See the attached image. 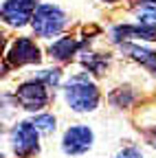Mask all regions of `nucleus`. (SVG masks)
<instances>
[{"label": "nucleus", "mask_w": 156, "mask_h": 158, "mask_svg": "<svg viewBox=\"0 0 156 158\" xmlns=\"http://www.w3.org/2000/svg\"><path fill=\"white\" fill-rule=\"evenodd\" d=\"M66 101L75 112H90L99 103V90L86 75H77L66 86Z\"/></svg>", "instance_id": "1"}, {"label": "nucleus", "mask_w": 156, "mask_h": 158, "mask_svg": "<svg viewBox=\"0 0 156 158\" xmlns=\"http://www.w3.org/2000/svg\"><path fill=\"white\" fill-rule=\"evenodd\" d=\"M31 24H33V31L40 37H53L64 29L66 15L55 5H40L35 9V15L31 20Z\"/></svg>", "instance_id": "2"}, {"label": "nucleus", "mask_w": 156, "mask_h": 158, "mask_svg": "<svg viewBox=\"0 0 156 158\" xmlns=\"http://www.w3.org/2000/svg\"><path fill=\"white\" fill-rule=\"evenodd\" d=\"M15 99L24 110L35 112L42 110L48 103V92H46V84L40 81V79H33V81H24L15 92Z\"/></svg>", "instance_id": "3"}, {"label": "nucleus", "mask_w": 156, "mask_h": 158, "mask_svg": "<svg viewBox=\"0 0 156 158\" xmlns=\"http://www.w3.org/2000/svg\"><path fill=\"white\" fill-rule=\"evenodd\" d=\"M37 130L33 123H18L11 130V147L15 156L29 158L37 152Z\"/></svg>", "instance_id": "4"}, {"label": "nucleus", "mask_w": 156, "mask_h": 158, "mask_svg": "<svg viewBox=\"0 0 156 158\" xmlns=\"http://www.w3.org/2000/svg\"><path fill=\"white\" fill-rule=\"evenodd\" d=\"M35 2L37 0H7L2 7V18L7 24L13 27H22L29 20H33V11H35Z\"/></svg>", "instance_id": "5"}, {"label": "nucleus", "mask_w": 156, "mask_h": 158, "mask_svg": "<svg viewBox=\"0 0 156 158\" xmlns=\"http://www.w3.org/2000/svg\"><path fill=\"white\" fill-rule=\"evenodd\" d=\"M92 145V130L86 127V125H73L66 130L64 134V141H62V147L66 154H84L88 147Z\"/></svg>", "instance_id": "6"}, {"label": "nucleus", "mask_w": 156, "mask_h": 158, "mask_svg": "<svg viewBox=\"0 0 156 158\" xmlns=\"http://www.w3.org/2000/svg\"><path fill=\"white\" fill-rule=\"evenodd\" d=\"M7 59H9V64H13V66L37 64V62H40V48H37L35 42H31L29 37H20V40L11 46Z\"/></svg>", "instance_id": "7"}, {"label": "nucleus", "mask_w": 156, "mask_h": 158, "mask_svg": "<svg viewBox=\"0 0 156 158\" xmlns=\"http://www.w3.org/2000/svg\"><path fill=\"white\" fill-rule=\"evenodd\" d=\"M130 37H141V40H156V24H128V27H116L112 31L114 42H123Z\"/></svg>", "instance_id": "8"}, {"label": "nucleus", "mask_w": 156, "mask_h": 158, "mask_svg": "<svg viewBox=\"0 0 156 158\" xmlns=\"http://www.w3.org/2000/svg\"><path fill=\"white\" fill-rule=\"evenodd\" d=\"M77 48H79V42H77L75 37H62V40H57L55 44L48 46V55L60 59V62H68L77 53Z\"/></svg>", "instance_id": "9"}, {"label": "nucleus", "mask_w": 156, "mask_h": 158, "mask_svg": "<svg viewBox=\"0 0 156 158\" xmlns=\"http://www.w3.org/2000/svg\"><path fill=\"white\" fill-rule=\"evenodd\" d=\"M123 53H128L132 59H136L139 64L147 66L154 75H156V53L150 48H143L139 44H123Z\"/></svg>", "instance_id": "10"}, {"label": "nucleus", "mask_w": 156, "mask_h": 158, "mask_svg": "<svg viewBox=\"0 0 156 158\" xmlns=\"http://www.w3.org/2000/svg\"><path fill=\"white\" fill-rule=\"evenodd\" d=\"M136 15H139V22H143V24H156V0L141 5L136 9Z\"/></svg>", "instance_id": "11"}, {"label": "nucleus", "mask_w": 156, "mask_h": 158, "mask_svg": "<svg viewBox=\"0 0 156 158\" xmlns=\"http://www.w3.org/2000/svg\"><path fill=\"white\" fill-rule=\"evenodd\" d=\"M84 64H86V66H88V70H92L95 75H101V73L106 70V66H108V59H106V57H101V55L88 53V55L84 57Z\"/></svg>", "instance_id": "12"}, {"label": "nucleus", "mask_w": 156, "mask_h": 158, "mask_svg": "<svg viewBox=\"0 0 156 158\" xmlns=\"http://www.w3.org/2000/svg\"><path fill=\"white\" fill-rule=\"evenodd\" d=\"M31 123L40 130V132H46V134H48V132L55 130V116H51V114H37Z\"/></svg>", "instance_id": "13"}, {"label": "nucleus", "mask_w": 156, "mask_h": 158, "mask_svg": "<svg viewBox=\"0 0 156 158\" xmlns=\"http://www.w3.org/2000/svg\"><path fill=\"white\" fill-rule=\"evenodd\" d=\"M37 79L40 81H44L46 86H57L60 84V79H62V73L53 68V70H42V73H37Z\"/></svg>", "instance_id": "14"}, {"label": "nucleus", "mask_w": 156, "mask_h": 158, "mask_svg": "<svg viewBox=\"0 0 156 158\" xmlns=\"http://www.w3.org/2000/svg\"><path fill=\"white\" fill-rule=\"evenodd\" d=\"M116 158H143V156H141V152L136 147H125L123 152L116 154Z\"/></svg>", "instance_id": "15"}, {"label": "nucleus", "mask_w": 156, "mask_h": 158, "mask_svg": "<svg viewBox=\"0 0 156 158\" xmlns=\"http://www.w3.org/2000/svg\"><path fill=\"white\" fill-rule=\"evenodd\" d=\"M143 2H154V0H143Z\"/></svg>", "instance_id": "16"}, {"label": "nucleus", "mask_w": 156, "mask_h": 158, "mask_svg": "<svg viewBox=\"0 0 156 158\" xmlns=\"http://www.w3.org/2000/svg\"><path fill=\"white\" fill-rule=\"evenodd\" d=\"M106 2H114V0H106Z\"/></svg>", "instance_id": "17"}]
</instances>
